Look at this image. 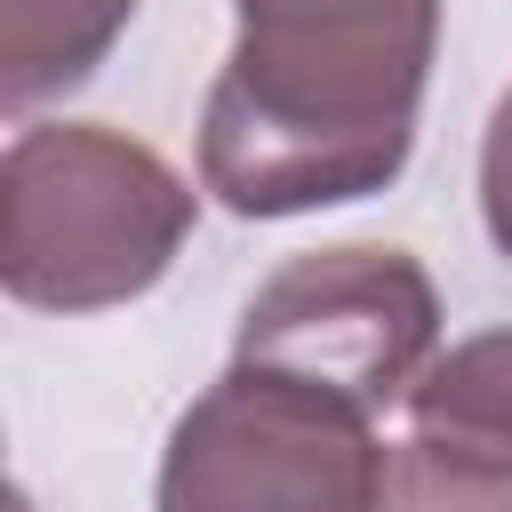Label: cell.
<instances>
[{
    "mask_svg": "<svg viewBox=\"0 0 512 512\" xmlns=\"http://www.w3.org/2000/svg\"><path fill=\"white\" fill-rule=\"evenodd\" d=\"M200 104V192L232 216H312L384 192L416 152L440 0H232Z\"/></svg>",
    "mask_w": 512,
    "mask_h": 512,
    "instance_id": "obj_1",
    "label": "cell"
},
{
    "mask_svg": "<svg viewBox=\"0 0 512 512\" xmlns=\"http://www.w3.org/2000/svg\"><path fill=\"white\" fill-rule=\"evenodd\" d=\"M136 0H0V104L32 112L120 48Z\"/></svg>",
    "mask_w": 512,
    "mask_h": 512,
    "instance_id": "obj_5",
    "label": "cell"
},
{
    "mask_svg": "<svg viewBox=\"0 0 512 512\" xmlns=\"http://www.w3.org/2000/svg\"><path fill=\"white\" fill-rule=\"evenodd\" d=\"M232 352L312 376L384 416L416 392V376L440 352V288L408 248H304L248 296Z\"/></svg>",
    "mask_w": 512,
    "mask_h": 512,
    "instance_id": "obj_4",
    "label": "cell"
},
{
    "mask_svg": "<svg viewBox=\"0 0 512 512\" xmlns=\"http://www.w3.org/2000/svg\"><path fill=\"white\" fill-rule=\"evenodd\" d=\"M480 224H488L496 256L512 264V88L496 96V112L480 128Z\"/></svg>",
    "mask_w": 512,
    "mask_h": 512,
    "instance_id": "obj_8",
    "label": "cell"
},
{
    "mask_svg": "<svg viewBox=\"0 0 512 512\" xmlns=\"http://www.w3.org/2000/svg\"><path fill=\"white\" fill-rule=\"evenodd\" d=\"M384 512H512V464L432 448L408 432L384 472Z\"/></svg>",
    "mask_w": 512,
    "mask_h": 512,
    "instance_id": "obj_7",
    "label": "cell"
},
{
    "mask_svg": "<svg viewBox=\"0 0 512 512\" xmlns=\"http://www.w3.org/2000/svg\"><path fill=\"white\" fill-rule=\"evenodd\" d=\"M200 192L104 120H40L0 160V288L32 312H112L168 280Z\"/></svg>",
    "mask_w": 512,
    "mask_h": 512,
    "instance_id": "obj_2",
    "label": "cell"
},
{
    "mask_svg": "<svg viewBox=\"0 0 512 512\" xmlns=\"http://www.w3.org/2000/svg\"><path fill=\"white\" fill-rule=\"evenodd\" d=\"M408 424L432 448L512 464V328H480V336L432 352V368L408 392Z\"/></svg>",
    "mask_w": 512,
    "mask_h": 512,
    "instance_id": "obj_6",
    "label": "cell"
},
{
    "mask_svg": "<svg viewBox=\"0 0 512 512\" xmlns=\"http://www.w3.org/2000/svg\"><path fill=\"white\" fill-rule=\"evenodd\" d=\"M384 472L376 408L232 352L168 424L152 512H384Z\"/></svg>",
    "mask_w": 512,
    "mask_h": 512,
    "instance_id": "obj_3",
    "label": "cell"
}]
</instances>
